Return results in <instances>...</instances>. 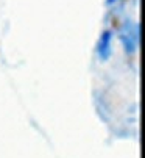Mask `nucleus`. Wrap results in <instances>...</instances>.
Wrapping results in <instances>:
<instances>
[{
  "label": "nucleus",
  "mask_w": 145,
  "mask_h": 158,
  "mask_svg": "<svg viewBox=\"0 0 145 158\" xmlns=\"http://www.w3.org/2000/svg\"><path fill=\"white\" fill-rule=\"evenodd\" d=\"M112 39H114V33L111 30H103L99 41H97V56L100 61H108L112 55Z\"/></svg>",
  "instance_id": "obj_1"
},
{
  "label": "nucleus",
  "mask_w": 145,
  "mask_h": 158,
  "mask_svg": "<svg viewBox=\"0 0 145 158\" xmlns=\"http://www.w3.org/2000/svg\"><path fill=\"white\" fill-rule=\"evenodd\" d=\"M122 42H123L127 53H130V55L136 53V50L139 47V25L130 27L128 31L122 35Z\"/></svg>",
  "instance_id": "obj_2"
},
{
  "label": "nucleus",
  "mask_w": 145,
  "mask_h": 158,
  "mask_svg": "<svg viewBox=\"0 0 145 158\" xmlns=\"http://www.w3.org/2000/svg\"><path fill=\"white\" fill-rule=\"evenodd\" d=\"M115 2H120V0H106V2H105V3H106V5L109 6V5H114Z\"/></svg>",
  "instance_id": "obj_3"
}]
</instances>
